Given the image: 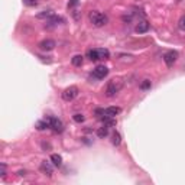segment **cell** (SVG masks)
Here are the masks:
<instances>
[{
  "mask_svg": "<svg viewBox=\"0 0 185 185\" xmlns=\"http://www.w3.org/2000/svg\"><path fill=\"white\" fill-rule=\"evenodd\" d=\"M123 81L121 80H111L109 84H107V88H106V95L107 97H114V95L119 93V91L123 88Z\"/></svg>",
  "mask_w": 185,
  "mask_h": 185,
  "instance_id": "cell-1",
  "label": "cell"
},
{
  "mask_svg": "<svg viewBox=\"0 0 185 185\" xmlns=\"http://www.w3.org/2000/svg\"><path fill=\"white\" fill-rule=\"evenodd\" d=\"M88 18H90V22L94 25L95 28H100V26H104L107 23V16L103 15V13H100V12L97 10H93L90 12V15H88Z\"/></svg>",
  "mask_w": 185,
  "mask_h": 185,
  "instance_id": "cell-2",
  "label": "cell"
},
{
  "mask_svg": "<svg viewBox=\"0 0 185 185\" xmlns=\"http://www.w3.org/2000/svg\"><path fill=\"white\" fill-rule=\"evenodd\" d=\"M45 119H46V121L49 123V129H52L54 132L61 133L62 130H64V125H62V121H61L59 119L52 117V116H46Z\"/></svg>",
  "mask_w": 185,
  "mask_h": 185,
  "instance_id": "cell-3",
  "label": "cell"
},
{
  "mask_svg": "<svg viewBox=\"0 0 185 185\" xmlns=\"http://www.w3.org/2000/svg\"><path fill=\"white\" fill-rule=\"evenodd\" d=\"M77 95H78V88H77L75 85H71V87L65 88V90L62 91V100H64V101H72Z\"/></svg>",
  "mask_w": 185,
  "mask_h": 185,
  "instance_id": "cell-4",
  "label": "cell"
},
{
  "mask_svg": "<svg viewBox=\"0 0 185 185\" xmlns=\"http://www.w3.org/2000/svg\"><path fill=\"white\" fill-rule=\"evenodd\" d=\"M177 59H178V52L177 51H168V52L163 54V62L166 64L168 68H171V67L177 62Z\"/></svg>",
  "mask_w": 185,
  "mask_h": 185,
  "instance_id": "cell-5",
  "label": "cell"
},
{
  "mask_svg": "<svg viewBox=\"0 0 185 185\" xmlns=\"http://www.w3.org/2000/svg\"><path fill=\"white\" fill-rule=\"evenodd\" d=\"M107 75H109V68L104 67V65H98L93 69V77L97 80H104Z\"/></svg>",
  "mask_w": 185,
  "mask_h": 185,
  "instance_id": "cell-6",
  "label": "cell"
},
{
  "mask_svg": "<svg viewBox=\"0 0 185 185\" xmlns=\"http://www.w3.org/2000/svg\"><path fill=\"white\" fill-rule=\"evenodd\" d=\"M55 46H57V42L54 41V39H44V41L39 44V48H41L42 51H52Z\"/></svg>",
  "mask_w": 185,
  "mask_h": 185,
  "instance_id": "cell-7",
  "label": "cell"
},
{
  "mask_svg": "<svg viewBox=\"0 0 185 185\" xmlns=\"http://www.w3.org/2000/svg\"><path fill=\"white\" fill-rule=\"evenodd\" d=\"M39 169H41V172L42 174H45L46 177H52V174H54V169H52V166L49 165L46 161H42L41 162V166H39Z\"/></svg>",
  "mask_w": 185,
  "mask_h": 185,
  "instance_id": "cell-8",
  "label": "cell"
},
{
  "mask_svg": "<svg viewBox=\"0 0 185 185\" xmlns=\"http://www.w3.org/2000/svg\"><path fill=\"white\" fill-rule=\"evenodd\" d=\"M149 28H151V25H149L146 20H140L136 25L135 30H136V33H146L147 30H149Z\"/></svg>",
  "mask_w": 185,
  "mask_h": 185,
  "instance_id": "cell-9",
  "label": "cell"
},
{
  "mask_svg": "<svg viewBox=\"0 0 185 185\" xmlns=\"http://www.w3.org/2000/svg\"><path fill=\"white\" fill-rule=\"evenodd\" d=\"M121 111L120 107H107V109H104V114L103 116H109V117H114L117 116V114Z\"/></svg>",
  "mask_w": 185,
  "mask_h": 185,
  "instance_id": "cell-10",
  "label": "cell"
},
{
  "mask_svg": "<svg viewBox=\"0 0 185 185\" xmlns=\"http://www.w3.org/2000/svg\"><path fill=\"white\" fill-rule=\"evenodd\" d=\"M84 62V57L83 55H74L71 59V64L74 65V67H81Z\"/></svg>",
  "mask_w": 185,
  "mask_h": 185,
  "instance_id": "cell-11",
  "label": "cell"
},
{
  "mask_svg": "<svg viewBox=\"0 0 185 185\" xmlns=\"http://www.w3.org/2000/svg\"><path fill=\"white\" fill-rule=\"evenodd\" d=\"M101 121L104 123V126H107V127H113V126H116V120H114L113 117L104 116V117H101Z\"/></svg>",
  "mask_w": 185,
  "mask_h": 185,
  "instance_id": "cell-12",
  "label": "cell"
},
{
  "mask_svg": "<svg viewBox=\"0 0 185 185\" xmlns=\"http://www.w3.org/2000/svg\"><path fill=\"white\" fill-rule=\"evenodd\" d=\"M97 51H98V59H109V58H110L109 49L100 48V49H97Z\"/></svg>",
  "mask_w": 185,
  "mask_h": 185,
  "instance_id": "cell-13",
  "label": "cell"
},
{
  "mask_svg": "<svg viewBox=\"0 0 185 185\" xmlns=\"http://www.w3.org/2000/svg\"><path fill=\"white\" fill-rule=\"evenodd\" d=\"M97 136L100 137V139H104V137L109 136V127L107 126H103V127H100L97 130Z\"/></svg>",
  "mask_w": 185,
  "mask_h": 185,
  "instance_id": "cell-14",
  "label": "cell"
},
{
  "mask_svg": "<svg viewBox=\"0 0 185 185\" xmlns=\"http://www.w3.org/2000/svg\"><path fill=\"white\" fill-rule=\"evenodd\" d=\"M51 161H52L54 166L62 165V158H61V155H58V153H52V155H51Z\"/></svg>",
  "mask_w": 185,
  "mask_h": 185,
  "instance_id": "cell-15",
  "label": "cell"
},
{
  "mask_svg": "<svg viewBox=\"0 0 185 185\" xmlns=\"http://www.w3.org/2000/svg\"><path fill=\"white\" fill-rule=\"evenodd\" d=\"M87 58L91 61H98V51L97 49H88L87 51Z\"/></svg>",
  "mask_w": 185,
  "mask_h": 185,
  "instance_id": "cell-16",
  "label": "cell"
},
{
  "mask_svg": "<svg viewBox=\"0 0 185 185\" xmlns=\"http://www.w3.org/2000/svg\"><path fill=\"white\" fill-rule=\"evenodd\" d=\"M111 143H113L114 146H119V145L121 143V136L119 132H114L113 135H111Z\"/></svg>",
  "mask_w": 185,
  "mask_h": 185,
  "instance_id": "cell-17",
  "label": "cell"
},
{
  "mask_svg": "<svg viewBox=\"0 0 185 185\" xmlns=\"http://www.w3.org/2000/svg\"><path fill=\"white\" fill-rule=\"evenodd\" d=\"M35 127L38 129V130H45V129H49V123L46 121V119H44V120L36 121V126H35Z\"/></svg>",
  "mask_w": 185,
  "mask_h": 185,
  "instance_id": "cell-18",
  "label": "cell"
},
{
  "mask_svg": "<svg viewBox=\"0 0 185 185\" xmlns=\"http://www.w3.org/2000/svg\"><path fill=\"white\" fill-rule=\"evenodd\" d=\"M51 16H54L52 10H45V12H42V13H39V15H38V18H39V19H44V18H46V19H49Z\"/></svg>",
  "mask_w": 185,
  "mask_h": 185,
  "instance_id": "cell-19",
  "label": "cell"
},
{
  "mask_svg": "<svg viewBox=\"0 0 185 185\" xmlns=\"http://www.w3.org/2000/svg\"><path fill=\"white\" fill-rule=\"evenodd\" d=\"M151 87H152L151 80H143V81H142V84H140V88H142V90H149Z\"/></svg>",
  "mask_w": 185,
  "mask_h": 185,
  "instance_id": "cell-20",
  "label": "cell"
},
{
  "mask_svg": "<svg viewBox=\"0 0 185 185\" xmlns=\"http://www.w3.org/2000/svg\"><path fill=\"white\" fill-rule=\"evenodd\" d=\"M23 3L26 6H29V8H35V6H38L39 0H23Z\"/></svg>",
  "mask_w": 185,
  "mask_h": 185,
  "instance_id": "cell-21",
  "label": "cell"
},
{
  "mask_svg": "<svg viewBox=\"0 0 185 185\" xmlns=\"http://www.w3.org/2000/svg\"><path fill=\"white\" fill-rule=\"evenodd\" d=\"M72 119H74V121H75V123H83L85 117H84L83 114H74V117H72Z\"/></svg>",
  "mask_w": 185,
  "mask_h": 185,
  "instance_id": "cell-22",
  "label": "cell"
},
{
  "mask_svg": "<svg viewBox=\"0 0 185 185\" xmlns=\"http://www.w3.org/2000/svg\"><path fill=\"white\" fill-rule=\"evenodd\" d=\"M178 26H179V29H181V30H185V16H182L181 19H179Z\"/></svg>",
  "mask_w": 185,
  "mask_h": 185,
  "instance_id": "cell-23",
  "label": "cell"
},
{
  "mask_svg": "<svg viewBox=\"0 0 185 185\" xmlns=\"http://www.w3.org/2000/svg\"><path fill=\"white\" fill-rule=\"evenodd\" d=\"M0 168H2V171H0V177L4 178V177H6V165H4V163H2V165H0Z\"/></svg>",
  "mask_w": 185,
  "mask_h": 185,
  "instance_id": "cell-24",
  "label": "cell"
},
{
  "mask_svg": "<svg viewBox=\"0 0 185 185\" xmlns=\"http://www.w3.org/2000/svg\"><path fill=\"white\" fill-rule=\"evenodd\" d=\"M77 4H78V0H69L68 2V9L74 8V6H77Z\"/></svg>",
  "mask_w": 185,
  "mask_h": 185,
  "instance_id": "cell-25",
  "label": "cell"
},
{
  "mask_svg": "<svg viewBox=\"0 0 185 185\" xmlns=\"http://www.w3.org/2000/svg\"><path fill=\"white\" fill-rule=\"evenodd\" d=\"M18 174H19L20 177H22V175H26V172H25V171H19V172H18Z\"/></svg>",
  "mask_w": 185,
  "mask_h": 185,
  "instance_id": "cell-26",
  "label": "cell"
}]
</instances>
